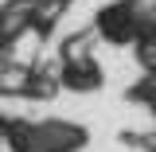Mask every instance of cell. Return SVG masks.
<instances>
[{
	"label": "cell",
	"mask_w": 156,
	"mask_h": 152,
	"mask_svg": "<svg viewBox=\"0 0 156 152\" xmlns=\"http://www.w3.org/2000/svg\"><path fill=\"white\" fill-rule=\"evenodd\" d=\"M31 94V66L27 62H4L0 66V97H16Z\"/></svg>",
	"instance_id": "cell-1"
},
{
	"label": "cell",
	"mask_w": 156,
	"mask_h": 152,
	"mask_svg": "<svg viewBox=\"0 0 156 152\" xmlns=\"http://www.w3.org/2000/svg\"><path fill=\"white\" fill-rule=\"evenodd\" d=\"M0 140H4V121H0Z\"/></svg>",
	"instance_id": "cell-2"
}]
</instances>
